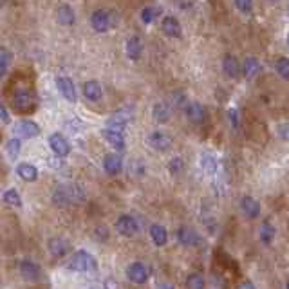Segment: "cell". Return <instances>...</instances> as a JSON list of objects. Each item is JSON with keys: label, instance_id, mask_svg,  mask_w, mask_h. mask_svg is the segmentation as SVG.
I'll list each match as a JSON object with an SVG mask.
<instances>
[{"label": "cell", "instance_id": "1", "mask_svg": "<svg viewBox=\"0 0 289 289\" xmlns=\"http://www.w3.org/2000/svg\"><path fill=\"white\" fill-rule=\"evenodd\" d=\"M116 24H118V15L111 9H98L91 16L92 29L98 31V33H107L109 29L116 27Z\"/></svg>", "mask_w": 289, "mask_h": 289}, {"label": "cell", "instance_id": "2", "mask_svg": "<svg viewBox=\"0 0 289 289\" xmlns=\"http://www.w3.org/2000/svg\"><path fill=\"white\" fill-rule=\"evenodd\" d=\"M56 204H69V202H81L84 201V192L76 184H69V187H60L54 190L53 195Z\"/></svg>", "mask_w": 289, "mask_h": 289}, {"label": "cell", "instance_id": "3", "mask_svg": "<svg viewBox=\"0 0 289 289\" xmlns=\"http://www.w3.org/2000/svg\"><path fill=\"white\" fill-rule=\"evenodd\" d=\"M11 105L15 111L22 112V114H27L34 107V96L31 94V91H27V89H18V91L13 94Z\"/></svg>", "mask_w": 289, "mask_h": 289}, {"label": "cell", "instance_id": "4", "mask_svg": "<svg viewBox=\"0 0 289 289\" xmlns=\"http://www.w3.org/2000/svg\"><path fill=\"white\" fill-rule=\"evenodd\" d=\"M94 267V259H92L91 253H87L85 250H80L76 251L74 255H72L71 262H69V270L72 271H80V273H84V271H89Z\"/></svg>", "mask_w": 289, "mask_h": 289}, {"label": "cell", "instance_id": "5", "mask_svg": "<svg viewBox=\"0 0 289 289\" xmlns=\"http://www.w3.org/2000/svg\"><path fill=\"white\" fill-rule=\"evenodd\" d=\"M147 143H149V147H152L154 150H157V152H167L172 147V137L168 136L167 132L157 130V132H152L147 137Z\"/></svg>", "mask_w": 289, "mask_h": 289}, {"label": "cell", "instance_id": "6", "mask_svg": "<svg viewBox=\"0 0 289 289\" xmlns=\"http://www.w3.org/2000/svg\"><path fill=\"white\" fill-rule=\"evenodd\" d=\"M56 87H58V91L61 92V96H64L69 103H76V99H78L76 98V87H74V81H72L71 78L58 76L56 78Z\"/></svg>", "mask_w": 289, "mask_h": 289}, {"label": "cell", "instance_id": "7", "mask_svg": "<svg viewBox=\"0 0 289 289\" xmlns=\"http://www.w3.org/2000/svg\"><path fill=\"white\" fill-rule=\"evenodd\" d=\"M130 119H132V112H130V109H119V111L114 112V116H111V118H109L107 127H109V129H112V130H119V132H121Z\"/></svg>", "mask_w": 289, "mask_h": 289}, {"label": "cell", "instance_id": "8", "mask_svg": "<svg viewBox=\"0 0 289 289\" xmlns=\"http://www.w3.org/2000/svg\"><path fill=\"white\" fill-rule=\"evenodd\" d=\"M49 147L58 157H65L71 154V144H69V141L58 132L49 136Z\"/></svg>", "mask_w": 289, "mask_h": 289}, {"label": "cell", "instance_id": "9", "mask_svg": "<svg viewBox=\"0 0 289 289\" xmlns=\"http://www.w3.org/2000/svg\"><path fill=\"white\" fill-rule=\"evenodd\" d=\"M127 277H129V280H132L134 284L141 285L149 280V271H147V267H144L141 262H134L127 267Z\"/></svg>", "mask_w": 289, "mask_h": 289}, {"label": "cell", "instance_id": "10", "mask_svg": "<svg viewBox=\"0 0 289 289\" xmlns=\"http://www.w3.org/2000/svg\"><path fill=\"white\" fill-rule=\"evenodd\" d=\"M15 134L22 137H36L40 136V127L31 119H22L15 125Z\"/></svg>", "mask_w": 289, "mask_h": 289}, {"label": "cell", "instance_id": "11", "mask_svg": "<svg viewBox=\"0 0 289 289\" xmlns=\"http://www.w3.org/2000/svg\"><path fill=\"white\" fill-rule=\"evenodd\" d=\"M116 230H118L121 235H125V237H132V235H136L137 233V222H136V219L134 217H130V215H121L116 221Z\"/></svg>", "mask_w": 289, "mask_h": 289}, {"label": "cell", "instance_id": "12", "mask_svg": "<svg viewBox=\"0 0 289 289\" xmlns=\"http://www.w3.org/2000/svg\"><path fill=\"white\" fill-rule=\"evenodd\" d=\"M161 29L170 38H181V34H183L181 24H179V20L175 16H164L163 22H161Z\"/></svg>", "mask_w": 289, "mask_h": 289}, {"label": "cell", "instance_id": "13", "mask_svg": "<svg viewBox=\"0 0 289 289\" xmlns=\"http://www.w3.org/2000/svg\"><path fill=\"white\" fill-rule=\"evenodd\" d=\"M177 239L179 242L183 244V246H197L199 242H201V237H199V233L195 232V230L188 228V226H183V228L177 230Z\"/></svg>", "mask_w": 289, "mask_h": 289}, {"label": "cell", "instance_id": "14", "mask_svg": "<svg viewBox=\"0 0 289 289\" xmlns=\"http://www.w3.org/2000/svg\"><path fill=\"white\" fill-rule=\"evenodd\" d=\"M184 112H187V118L192 123H202L206 119V111L201 103H187L184 105Z\"/></svg>", "mask_w": 289, "mask_h": 289}, {"label": "cell", "instance_id": "15", "mask_svg": "<svg viewBox=\"0 0 289 289\" xmlns=\"http://www.w3.org/2000/svg\"><path fill=\"white\" fill-rule=\"evenodd\" d=\"M101 136L105 137V141L111 147H114L116 150H123L125 149V136H123L119 130H112V129H103Z\"/></svg>", "mask_w": 289, "mask_h": 289}, {"label": "cell", "instance_id": "16", "mask_svg": "<svg viewBox=\"0 0 289 289\" xmlns=\"http://www.w3.org/2000/svg\"><path fill=\"white\" fill-rule=\"evenodd\" d=\"M103 168L109 175H116L121 172L123 168V159L119 154H107L105 159H103Z\"/></svg>", "mask_w": 289, "mask_h": 289}, {"label": "cell", "instance_id": "17", "mask_svg": "<svg viewBox=\"0 0 289 289\" xmlns=\"http://www.w3.org/2000/svg\"><path fill=\"white\" fill-rule=\"evenodd\" d=\"M222 69H224L226 76L232 78V80L240 76V64L233 54H226L224 60H222Z\"/></svg>", "mask_w": 289, "mask_h": 289}, {"label": "cell", "instance_id": "18", "mask_svg": "<svg viewBox=\"0 0 289 289\" xmlns=\"http://www.w3.org/2000/svg\"><path fill=\"white\" fill-rule=\"evenodd\" d=\"M141 54H143V42H141V38L137 34H134V36H130L127 40V56L136 61L141 58Z\"/></svg>", "mask_w": 289, "mask_h": 289}, {"label": "cell", "instance_id": "19", "mask_svg": "<svg viewBox=\"0 0 289 289\" xmlns=\"http://www.w3.org/2000/svg\"><path fill=\"white\" fill-rule=\"evenodd\" d=\"M20 273H22V277L26 278V280L36 282V280H40L42 271H40V267L36 266V264L31 262V260H22V264H20Z\"/></svg>", "mask_w": 289, "mask_h": 289}, {"label": "cell", "instance_id": "20", "mask_svg": "<svg viewBox=\"0 0 289 289\" xmlns=\"http://www.w3.org/2000/svg\"><path fill=\"white\" fill-rule=\"evenodd\" d=\"M240 208H242L244 215H246L247 219H257V217L260 215V204H259V201L253 197H242Z\"/></svg>", "mask_w": 289, "mask_h": 289}, {"label": "cell", "instance_id": "21", "mask_svg": "<svg viewBox=\"0 0 289 289\" xmlns=\"http://www.w3.org/2000/svg\"><path fill=\"white\" fill-rule=\"evenodd\" d=\"M16 174H18L24 181H27V183H33V181L38 179V168L31 163H20L18 167H16Z\"/></svg>", "mask_w": 289, "mask_h": 289}, {"label": "cell", "instance_id": "22", "mask_svg": "<svg viewBox=\"0 0 289 289\" xmlns=\"http://www.w3.org/2000/svg\"><path fill=\"white\" fill-rule=\"evenodd\" d=\"M152 116H154V121L156 123H168L172 118V111L170 107L167 105V103H156L152 109Z\"/></svg>", "mask_w": 289, "mask_h": 289}, {"label": "cell", "instance_id": "23", "mask_svg": "<svg viewBox=\"0 0 289 289\" xmlns=\"http://www.w3.org/2000/svg\"><path fill=\"white\" fill-rule=\"evenodd\" d=\"M84 96L89 99V101H99L101 96H103L101 85H99L96 80L87 81V84L84 85Z\"/></svg>", "mask_w": 289, "mask_h": 289}, {"label": "cell", "instance_id": "24", "mask_svg": "<svg viewBox=\"0 0 289 289\" xmlns=\"http://www.w3.org/2000/svg\"><path fill=\"white\" fill-rule=\"evenodd\" d=\"M56 20L61 24V26H72L74 24V20H76V16H74V11H72L71 6L67 4H61L60 8L56 9Z\"/></svg>", "mask_w": 289, "mask_h": 289}, {"label": "cell", "instance_id": "25", "mask_svg": "<svg viewBox=\"0 0 289 289\" xmlns=\"http://www.w3.org/2000/svg\"><path fill=\"white\" fill-rule=\"evenodd\" d=\"M49 251H51V255L56 257V259H61V257L65 255L69 251V244L67 240L60 239V237H54V239L49 240Z\"/></svg>", "mask_w": 289, "mask_h": 289}, {"label": "cell", "instance_id": "26", "mask_svg": "<svg viewBox=\"0 0 289 289\" xmlns=\"http://www.w3.org/2000/svg\"><path fill=\"white\" fill-rule=\"evenodd\" d=\"M150 237H152L154 244L156 246H164V244L168 242V233H167V228L161 224H152L150 226Z\"/></svg>", "mask_w": 289, "mask_h": 289}, {"label": "cell", "instance_id": "27", "mask_svg": "<svg viewBox=\"0 0 289 289\" xmlns=\"http://www.w3.org/2000/svg\"><path fill=\"white\" fill-rule=\"evenodd\" d=\"M244 76L247 78V80H253V78L259 76L260 72V64L257 58H247L246 61H244Z\"/></svg>", "mask_w": 289, "mask_h": 289}, {"label": "cell", "instance_id": "28", "mask_svg": "<svg viewBox=\"0 0 289 289\" xmlns=\"http://www.w3.org/2000/svg\"><path fill=\"white\" fill-rule=\"evenodd\" d=\"M11 60H13L11 51L6 49V47H0V80L6 76V72H8L9 65H11Z\"/></svg>", "mask_w": 289, "mask_h": 289}, {"label": "cell", "instance_id": "29", "mask_svg": "<svg viewBox=\"0 0 289 289\" xmlns=\"http://www.w3.org/2000/svg\"><path fill=\"white\" fill-rule=\"evenodd\" d=\"M201 168L206 172V174L213 175L217 172V159L210 152L201 154Z\"/></svg>", "mask_w": 289, "mask_h": 289}, {"label": "cell", "instance_id": "30", "mask_svg": "<svg viewBox=\"0 0 289 289\" xmlns=\"http://www.w3.org/2000/svg\"><path fill=\"white\" fill-rule=\"evenodd\" d=\"M275 235H277V230H275V226L271 224V222H262V226H260V240H262L264 244H271L275 239Z\"/></svg>", "mask_w": 289, "mask_h": 289}, {"label": "cell", "instance_id": "31", "mask_svg": "<svg viewBox=\"0 0 289 289\" xmlns=\"http://www.w3.org/2000/svg\"><path fill=\"white\" fill-rule=\"evenodd\" d=\"M4 202L6 204H9V206H16V208H20L22 206V199H20V194L16 190H6L4 192Z\"/></svg>", "mask_w": 289, "mask_h": 289}, {"label": "cell", "instance_id": "32", "mask_svg": "<svg viewBox=\"0 0 289 289\" xmlns=\"http://www.w3.org/2000/svg\"><path fill=\"white\" fill-rule=\"evenodd\" d=\"M275 69H277V72L284 78L285 81L289 80V61H287V58H278L277 64H275Z\"/></svg>", "mask_w": 289, "mask_h": 289}, {"label": "cell", "instance_id": "33", "mask_svg": "<svg viewBox=\"0 0 289 289\" xmlns=\"http://www.w3.org/2000/svg\"><path fill=\"white\" fill-rule=\"evenodd\" d=\"M20 150H22V141H20L18 137H13V139L8 141V154L11 159H15V157L18 156Z\"/></svg>", "mask_w": 289, "mask_h": 289}, {"label": "cell", "instance_id": "34", "mask_svg": "<svg viewBox=\"0 0 289 289\" xmlns=\"http://www.w3.org/2000/svg\"><path fill=\"white\" fill-rule=\"evenodd\" d=\"M187 284L190 289H204V278L199 273H192L190 277H188Z\"/></svg>", "mask_w": 289, "mask_h": 289}, {"label": "cell", "instance_id": "35", "mask_svg": "<svg viewBox=\"0 0 289 289\" xmlns=\"http://www.w3.org/2000/svg\"><path fill=\"white\" fill-rule=\"evenodd\" d=\"M183 168H184V163H183V159H181V157H174V159H170V163H168V170H170L172 175L181 174V172H183Z\"/></svg>", "mask_w": 289, "mask_h": 289}, {"label": "cell", "instance_id": "36", "mask_svg": "<svg viewBox=\"0 0 289 289\" xmlns=\"http://www.w3.org/2000/svg\"><path fill=\"white\" fill-rule=\"evenodd\" d=\"M235 6L244 15H251L253 13V0H235Z\"/></svg>", "mask_w": 289, "mask_h": 289}, {"label": "cell", "instance_id": "37", "mask_svg": "<svg viewBox=\"0 0 289 289\" xmlns=\"http://www.w3.org/2000/svg\"><path fill=\"white\" fill-rule=\"evenodd\" d=\"M156 15H157L156 8L149 6V8H144L143 11H141V20H143V24H152L154 18H156Z\"/></svg>", "mask_w": 289, "mask_h": 289}, {"label": "cell", "instance_id": "38", "mask_svg": "<svg viewBox=\"0 0 289 289\" xmlns=\"http://www.w3.org/2000/svg\"><path fill=\"white\" fill-rule=\"evenodd\" d=\"M172 101H174V105L179 107V109H184V105L188 103V99H187V94H184V92H175L174 98H172Z\"/></svg>", "mask_w": 289, "mask_h": 289}, {"label": "cell", "instance_id": "39", "mask_svg": "<svg viewBox=\"0 0 289 289\" xmlns=\"http://www.w3.org/2000/svg\"><path fill=\"white\" fill-rule=\"evenodd\" d=\"M228 119H230V123H232L233 129H239V111H237V109H230Z\"/></svg>", "mask_w": 289, "mask_h": 289}, {"label": "cell", "instance_id": "40", "mask_svg": "<svg viewBox=\"0 0 289 289\" xmlns=\"http://www.w3.org/2000/svg\"><path fill=\"white\" fill-rule=\"evenodd\" d=\"M0 119L4 123H9V114H8V111H6V107L2 105V101H0Z\"/></svg>", "mask_w": 289, "mask_h": 289}, {"label": "cell", "instance_id": "41", "mask_svg": "<svg viewBox=\"0 0 289 289\" xmlns=\"http://www.w3.org/2000/svg\"><path fill=\"white\" fill-rule=\"evenodd\" d=\"M237 289H255V284H253L251 280H246V282H242Z\"/></svg>", "mask_w": 289, "mask_h": 289}, {"label": "cell", "instance_id": "42", "mask_svg": "<svg viewBox=\"0 0 289 289\" xmlns=\"http://www.w3.org/2000/svg\"><path fill=\"white\" fill-rule=\"evenodd\" d=\"M278 132H280V137L284 141H287V125H280V129H278Z\"/></svg>", "mask_w": 289, "mask_h": 289}, {"label": "cell", "instance_id": "43", "mask_svg": "<svg viewBox=\"0 0 289 289\" xmlns=\"http://www.w3.org/2000/svg\"><path fill=\"white\" fill-rule=\"evenodd\" d=\"M163 289H174V287H172V285H164Z\"/></svg>", "mask_w": 289, "mask_h": 289}, {"label": "cell", "instance_id": "44", "mask_svg": "<svg viewBox=\"0 0 289 289\" xmlns=\"http://www.w3.org/2000/svg\"><path fill=\"white\" fill-rule=\"evenodd\" d=\"M89 289H101V287H89Z\"/></svg>", "mask_w": 289, "mask_h": 289}]
</instances>
